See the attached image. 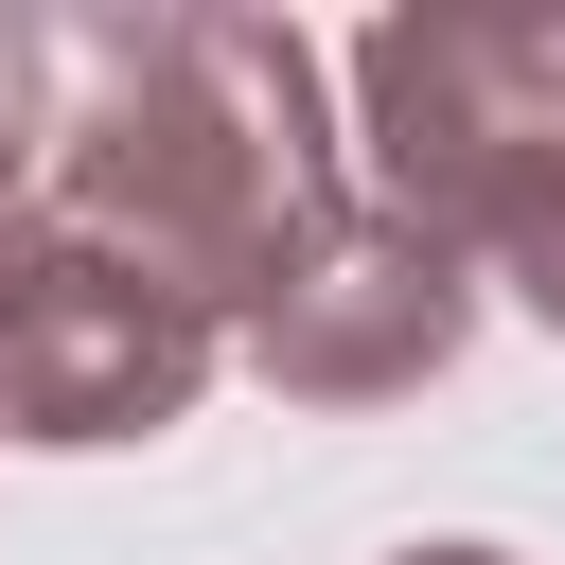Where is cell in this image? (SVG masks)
<instances>
[{
  "label": "cell",
  "instance_id": "cell-1",
  "mask_svg": "<svg viewBox=\"0 0 565 565\" xmlns=\"http://www.w3.org/2000/svg\"><path fill=\"white\" fill-rule=\"evenodd\" d=\"M53 230H88L159 300H194L212 335L265 318L353 230L318 35L300 18H212V0L53 18Z\"/></svg>",
  "mask_w": 565,
  "mask_h": 565
},
{
  "label": "cell",
  "instance_id": "cell-2",
  "mask_svg": "<svg viewBox=\"0 0 565 565\" xmlns=\"http://www.w3.org/2000/svg\"><path fill=\"white\" fill-rule=\"evenodd\" d=\"M353 124H371V212L441 230L565 335V18H477V0L371 18Z\"/></svg>",
  "mask_w": 565,
  "mask_h": 565
},
{
  "label": "cell",
  "instance_id": "cell-3",
  "mask_svg": "<svg viewBox=\"0 0 565 565\" xmlns=\"http://www.w3.org/2000/svg\"><path fill=\"white\" fill-rule=\"evenodd\" d=\"M194 388H212V318L159 300L141 265H106L88 230H35L0 265V441L106 459V441L194 424Z\"/></svg>",
  "mask_w": 565,
  "mask_h": 565
},
{
  "label": "cell",
  "instance_id": "cell-4",
  "mask_svg": "<svg viewBox=\"0 0 565 565\" xmlns=\"http://www.w3.org/2000/svg\"><path fill=\"white\" fill-rule=\"evenodd\" d=\"M459 335H477V265H459L441 230H406V212L353 194V230L247 318V371H265L282 406H406V388L459 371Z\"/></svg>",
  "mask_w": 565,
  "mask_h": 565
},
{
  "label": "cell",
  "instance_id": "cell-5",
  "mask_svg": "<svg viewBox=\"0 0 565 565\" xmlns=\"http://www.w3.org/2000/svg\"><path fill=\"white\" fill-rule=\"evenodd\" d=\"M53 230V18H0V265Z\"/></svg>",
  "mask_w": 565,
  "mask_h": 565
},
{
  "label": "cell",
  "instance_id": "cell-6",
  "mask_svg": "<svg viewBox=\"0 0 565 565\" xmlns=\"http://www.w3.org/2000/svg\"><path fill=\"white\" fill-rule=\"evenodd\" d=\"M388 565H512V547H388Z\"/></svg>",
  "mask_w": 565,
  "mask_h": 565
}]
</instances>
